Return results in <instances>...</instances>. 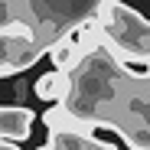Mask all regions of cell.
<instances>
[{"instance_id":"4","label":"cell","mask_w":150,"mask_h":150,"mask_svg":"<svg viewBox=\"0 0 150 150\" xmlns=\"http://www.w3.org/2000/svg\"><path fill=\"white\" fill-rule=\"evenodd\" d=\"M33 121H36L33 108H23V105H0V137L23 144V140L33 134Z\"/></svg>"},{"instance_id":"6","label":"cell","mask_w":150,"mask_h":150,"mask_svg":"<svg viewBox=\"0 0 150 150\" xmlns=\"http://www.w3.org/2000/svg\"><path fill=\"white\" fill-rule=\"evenodd\" d=\"M121 137H124V144H127L131 150H150V127H131Z\"/></svg>"},{"instance_id":"1","label":"cell","mask_w":150,"mask_h":150,"mask_svg":"<svg viewBox=\"0 0 150 150\" xmlns=\"http://www.w3.org/2000/svg\"><path fill=\"white\" fill-rule=\"evenodd\" d=\"M101 49L137 82H150V20L121 0H101L95 10Z\"/></svg>"},{"instance_id":"5","label":"cell","mask_w":150,"mask_h":150,"mask_svg":"<svg viewBox=\"0 0 150 150\" xmlns=\"http://www.w3.org/2000/svg\"><path fill=\"white\" fill-rule=\"evenodd\" d=\"M72 85H75L72 72L52 69V72H46V75H39V79H36V85H33V95L39 98V101H49V105H52V101H69Z\"/></svg>"},{"instance_id":"7","label":"cell","mask_w":150,"mask_h":150,"mask_svg":"<svg viewBox=\"0 0 150 150\" xmlns=\"http://www.w3.org/2000/svg\"><path fill=\"white\" fill-rule=\"evenodd\" d=\"M0 150H20L16 140H7V137H0Z\"/></svg>"},{"instance_id":"2","label":"cell","mask_w":150,"mask_h":150,"mask_svg":"<svg viewBox=\"0 0 150 150\" xmlns=\"http://www.w3.org/2000/svg\"><path fill=\"white\" fill-rule=\"evenodd\" d=\"M46 56H49V62H52V69L79 72V69H82V62H85L91 52L79 42V36L69 30V33H62V36H56V39H52V46L46 49Z\"/></svg>"},{"instance_id":"3","label":"cell","mask_w":150,"mask_h":150,"mask_svg":"<svg viewBox=\"0 0 150 150\" xmlns=\"http://www.w3.org/2000/svg\"><path fill=\"white\" fill-rule=\"evenodd\" d=\"M39 150H117V147L108 140H98L95 131L72 127V131H49V140Z\"/></svg>"}]
</instances>
